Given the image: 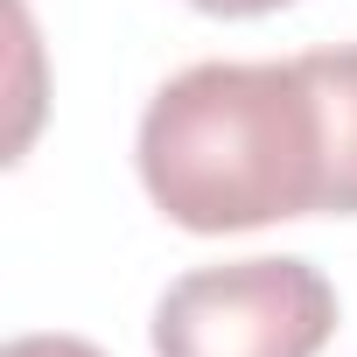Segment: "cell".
<instances>
[{"instance_id":"6da1fadb","label":"cell","mask_w":357,"mask_h":357,"mask_svg":"<svg viewBox=\"0 0 357 357\" xmlns=\"http://www.w3.org/2000/svg\"><path fill=\"white\" fill-rule=\"evenodd\" d=\"M140 183L183 231L225 238L329 204V119L308 63H190L140 112Z\"/></svg>"},{"instance_id":"7a4b0ae2","label":"cell","mask_w":357,"mask_h":357,"mask_svg":"<svg viewBox=\"0 0 357 357\" xmlns=\"http://www.w3.org/2000/svg\"><path fill=\"white\" fill-rule=\"evenodd\" d=\"M336 329V287L308 259L197 266L154 301V357H315Z\"/></svg>"},{"instance_id":"3957f363","label":"cell","mask_w":357,"mask_h":357,"mask_svg":"<svg viewBox=\"0 0 357 357\" xmlns=\"http://www.w3.org/2000/svg\"><path fill=\"white\" fill-rule=\"evenodd\" d=\"M315 91H322V119H329V218H357V50H308L301 56Z\"/></svg>"},{"instance_id":"277c9868","label":"cell","mask_w":357,"mask_h":357,"mask_svg":"<svg viewBox=\"0 0 357 357\" xmlns=\"http://www.w3.org/2000/svg\"><path fill=\"white\" fill-rule=\"evenodd\" d=\"M0 357H105V350L84 343V336H15Z\"/></svg>"},{"instance_id":"5b68a950","label":"cell","mask_w":357,"mask_h":357,"mask_svg":"<svg viewBox=\"0 0 357 357\" xmlns=\"http://www.w3.org/2000/svg\"><path fill=\"white\" fill-rule=\"evenodd\" d=\"M190 8L225 15V22H245V15H273V8H287V0H190Z\"/></svg>"}]
</instances>
